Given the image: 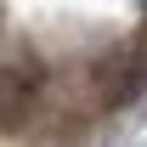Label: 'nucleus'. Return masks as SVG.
I'll return each instance as SVG.
<instances>
[{
  "label": "nucleus",
  "mask_w": 147,
  "mask_h": 147,
  "mask_svg": "<svg viewBox=\"0 0 147 147\" xmlns=\"http://www.w3.org/2000/svg\"><path fill=\"white\" fill-rule=\"evenodd\" d=\"M34 74H23V68H11V74H0V119L6 125H17L23 113H28V96H34Z\"/></svg>",
  "instance_id": "1"
}]
</instances>
